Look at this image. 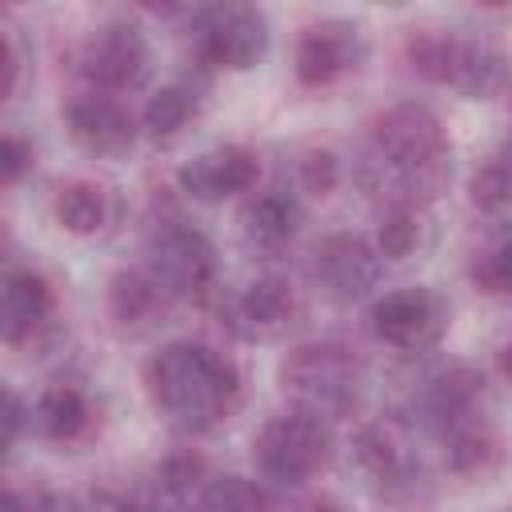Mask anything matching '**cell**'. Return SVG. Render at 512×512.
Returning <instances> with one entry per match:
<instances>
[{
	"label": "cell",
	"mask_w": 512,
	"mask_h": 512,
	"mask_svg": "<svg viewBox=\"0 0 512 512\" xmlns=\"http://www.w3.org/2000/svg\"><path fill=\"white\" fill-rule=\"evenodd\" d=\"M152 404L184 432H204L224 420L240 400V372L208 344L176 340L144 364Z\"/></svg>",
	"instance_id": "1"
},
{
	"label": "cell",
	"mask_w": 512,
	"mask_h": 512,
	"mask_svg": "<svg viewBox=\"0 0 512 512\" xmlns=\"http://www.w3.org/2000/svg\"><path fill=\"white\" fill-rule=\"evenodd\" d=\"M372 168L400 192V208L428 200L448 180V140L424 104L388 108L372 128Z\"/></svg>",
	"instance_id": "2"
},
{
	"label": "cell",
	"mask_w": 512,
	"mask_h": 512,
	"mask_svg": "<svg viewBox=\"0 0 512 512\" xmlns=\"http://www.w3.org/2000/svg\"><path fill=\"white\" fill-rule=\"evenodd\" d=\"M284 392L304 404V412H344L356 404L364 372L360 360L340 344H300L280 368Z\"/></svg>",
	"instance_id": "3"
},
{
	"label": "cell",
	"mask_w": 512,
	"mask_h": 512,
	"mask_svg": "<svg viewBox=\"0 0 512 512\" xmlns=\"http://www.w3.org/2000/svg\"><path fill=\"white\" fill-rule=\"evenodd\" d=\"M332 456V432L316 412H284L272 416L256 436V464L276 484H304Z\"/></svg>",
	"instance_id": "4"
},
{
	"label": "cell",
	"mask_w": 512,
	"mask_h": 512,
	"mask_svg": "<svg viewBox=\"0 0 512 512\" xmlns=\"http://www.w3.org/2000/svg\"><path fill=\"white\" fill-rule=\"evenodd\" d=\"M148 276L168 296H200L216 276V252L204 232L168 224L148 240Z\"/></svg>",
	"instance_id": "5"
},
{
	"label": "cell",
	"mask_w": 512,
	"mask_h": 512,
	"mask_svg": "<svg viewBox=\"0 0 512 512\" xmlns=\"http://www.w3.org/2000/svg\"><path fill=\"white\" fill-rule=\"evenodd\" d=\"M196 48L216 68H252L268 48V20L248 4H220L196 16Z\"/></svg>",
	"instance_id": "6"
},
{
	"label": "cell",
	"mask_w": 512,
	"mask_h": 512,
	"mask_svg": "<svg viewBox=\"0 0 512 512\" xmlns=\"http://www.w3.org/2000/svg\"><path fill=\"white\" fill-rule=\"evenodd\" d=\"M444 324H448V304L432 288H396L372 304V332L400 352L436 344Z\"/></svg>",
	"instance_id": "7"
},
{
	"label": "cell",
	"mask_w": 512,
	"mask_h": 512,
	"mask_svg": "<svg viewBox=\"0 0 512 512\" xmlns=\"http://www.w3.org/2000/svg\"><path fill=\"white\" fill-rule=\"evenodd\" d=\"M80 72L100 88V92H120L144 80L148 72V40L136 24L112 20L92 32L80 56Z\"/></svg>",
	"instance_id": "8"
},
{
	"label": "cell",
	"mask_w": 512,
	"mask_h": 512,
	"mask_svg": "<svg viewBox=\"0 0 512 512\" xmlns=\"http://www.w3.org/2000/svg\"><path fill=\"white\" fill-rule=\"evenodd\" d=\"M312 276L332 296L356 300V296H364L380 280V252L368 240L352 236V232L324 236L316 244V252H312Z\"/></svg>",
	"instance_id": "9"
},
{
	"label": "cell",
	"mask_w": 512,
	"mask_h": 512,
	"mask_svg": "<svg viewBox=\"0 0 512 512\" xmlns=\"http://www.w3.org/2000/svg\"><path fill=\"white\" fill-rule=\"evenodd\" d=\"M64 120H68V132L72 140L84 148V152H96V156H116L124 148H132L136 140V120L132 112L104 96V92H84V96H72L68 108H64Z\"/></svg>",
	"instance_id": "10"
},
{
	"label": "cell",
	"mask_w": 512,
	"mask_h": 512,
	"mask_svg": "<svg viewBox=\"0 0 512 512\" xmlns=\"http://www.w3.org/2000/svg\"><path fill=\"white\" fill-rule=\"evenodd\" d=\"M176 180L192 200L212 204V200L248 192L256 184V156L236 144H220V148H208L196 160H188Z\"/></svg>",
	"instance_id": "11"
},
{
	"label": "cell",
	"mask_w": 512,
	"mask_h": 512,
	"mask_svg": "<svg viewBox=\"0 0 512 512\" xmlns=\"http://www.w3.org/2000/svg\"><path fill=\"white\" fill-rule=\"evenodd\" d=\"M356 56H360L356 28H348V24H316L296 44V76L308 88H324L340 72H348L356 64Z\"/></svg>",
	"instance_id": "12"
},
{
	"label": "cell",
	"mask_w": 512,
	"mask_h": 512,
	"mask_svg": "<svg viewBox=\"0 0 512 512\" xmlns=\"http://www.w3.org/2000/svg\"><path fill=\"white\" fill-rule=\"evenodd\" d=\"M48 316H52V288H48V280L40 272H32V268L8 272L4 288H0V336L8 344H20Z\"/></svg>",
	"instance_id": "13"
},
{
	"label": "cell",
	"mask_w": 512,
	"mask_h": 512,
	"mask_svg": "<svg viewBox=\"0 0 512 512\" xmlns=\"http://www.w3.org/2000/svg\"><path fill=\"white\" fill-rule=\"evenodd\" d=\"M356 460H360L364 476L376 480L384 492L408 488L412 476H416L412 452H408L404 436H400L392 424H368V428L356 436Z\"/></svg>",
	"instance_id": "14"
},
{
	"label": "cell",
	"mask_w": 512,
	"mask_h": 512,
	"mask_svg": "<svg viewBox=\"0 0 512 512\" xmlns=\"http://www.w3.org/2000/svg\"><path fill=\"white\" fill-rule=\"evenodd\" d=\"M240 220H244V240H248L252 248H260V252H280V248L296 236V228H300V208H296V200H292L288 192L272 188V192L252 196Z\"/></svg>",
	"instance_id": "15"
},
{
	"label": "cell",
	"mask_w": 512,
	"mask_h": 512,
	"mask_svg": "<svg viewBox=\"0 0 512 512\" xmlns=\"http://www.w3.org/2000/svg\"><path fill=\"white\" fill-rule=\"evenodd\" d=\"M480 376L468 372V368H448L440 376L428 380V392H424V408L428 416L436 420V428H452L468 416H476V400H480Z\"/></svg>",
	"instance_id": "16"
},
{
	"label": "cell",
	"mask_w": 512,
	"mask_h": 512,
	"mask_svg": "<svg viewBox=\"0 0 512 512\" xmlns=\"http://www.w3.org/2000/svg\"><path fill=\"white\" fill-rule=\"evenodd\" d=\"M292 308H296V300H292V288L284 284V280H276V276H260L256 284H248L244 288V296L236 300V312H240V320H244V328L256 336H264V332H276V328H284L288 320H292Z\"/></svg>",
	"instance_id": "17"
},
{
	"label": "cell",
	"mask_w": 512,
	"mask_h": 512,
	"mask_svg": "<svg viewBox=\"0 0 512 512\" xmlns=\"http://www.w3.org/2000/svg\"><path fill=\"white\" fill-rule=\"evenodd\" d=\"M164 292L148 272H120L108 284V308L124 328H144L160 316Z\"/></svg>",
	"instance_id": "18"
},
{
	"label": "cell",
	"mask_w": 512,
	"mask_h": 512,
	"mask_svg": "<svg viewBox=\"0 0 512 512\" xmlns=\"http://www.w3.org/2000/svg\"><path fill=\"white\" fill-rule=\"evenodd\" d=\"M88 416H92L88 412V400L76 388H68V384L48 388L36 400V408H32V424L48 440H76L88 428Z\"/></svg>",
	"instance_id": "19"
},
{
	"label": "cell",
	"mask_w": 512,
	"mask_h": 512,
	"mask_svg": "<svg viewBox=\"0 0 512 512\" xmlns=\"http://www.w3.org/2000/svg\"><path fill=\"white\" fill-rule=\"evenodd\" d=\"M452 88H460L464 96H492L504 84V56L492 44H476V40H460L456 48V64H452Z\"/></svg>",
	"instance_id": "20"
},
{
	"label": "cell",
	"mask_w": 512,
	"mask_h": 512,
	"mask_svg": "<svg viewBox=\"0 0 512 512\" xmlns=\"http://www.w3.org/2000/svg\"><path fill=\"white\" fill-rule=\"evenodd\" d=\"M440 436H444V460L460 476L484 472L492 464V456H496V436H492V428L480 416H468V420L444 428Z\"/></svg>",
	"instance_id": "21"
},
{
	"label": "cell",
	"mask_w": 512,
	"mask_h": 512,
	"mask_svg": "<svg viewBox=\"0 0 512 512\" xmlns=\"http://www.w3.org/2000/svg\"><path fill=\"white\" fill-rule=\"evenodd\" d=\"M56 220H60V228H68L76 236L96 232L108 220V196H104V188L84 184V180L60 188V196H56Z\"/></svg>",
	"instance_id": "22"
},
{
	"label": "cell",
	"mask_w": 512,
	"mask_h": 512,
	"mask_svg": "<svg viewBox=\"0 0 512 512\" xmlns=\"http://www.w3.org/2000/svg\"><path fill=\"white\" fill-rule=\"evenodd\" d=\"M456 48H460L456 36H444V32H416V36L408 40V60H412V68H416L420 76L448 84V80H452V64H456Z\"/></svg>",
	"instance_id": "23"
},
{
	"label": "cell",
	"mask_w": 512,
	"mask_h": 512,
	"mask_svg": "<svg viewBox=\"0 0 512 512\" xmlns=\"http://www.w3.org/2000/svg\"><path fill=\"white\" fill-rule=\"evenodd\" d=\"M192 112H196V96H192L188 88H180V84H168V88H160V92L148 100V108H144V128H148L152 136H176V132L188 124Z\"/></svg>",
	"instance_id": "24"
},
{
	"label": "cell",
	"mask_w": 512,
	"mask_h": 512,
	"mask_svg": "<svg viewBox=\"0 0 512 512\" xmlns=\"http://www.w3.org/2000/svg\"><path fill=\"white\" fill-rule=\"evenodd\" d=\"M200 512H268V500L252 480L220 476L200 492Z\"/></svg>",
	"instance_id": "25"
},
{
	"label": "cell",
	"mask_w": 512,
	"mask_h": 512,
	"mask_svg": "<svg viewBox=\"0 0 512 512\" xmlns=\"http://www.w3.org/2000/svg\"><path fill=\"white\" fill-rule=\"evenodd\" d=\"M376 244H380V256H388V260H404V256H412V248L420 244V220H416V208H392L384 220H380V236H376Z\"/></svg>",
	"instance_id": "26"
},
{
	"label": "cell",
	"mask_w": 512,
	"mask_h": 512,
	"mask_svg": "<svg viewBox=\"0 0 512 512\" xmlns=\"http://www.w3.org/2000/svg\"><path fill=\"white\" fill-rule=\"evenodd\" d=\"M468 192H472V204L476 208H500V204H508L512 200V168L504 160H492V164L476 168Z\"/></svg>",
	"instance_id": "27"
},
{
	"label": "cell",
	"mask_w": 512,
	"mask_h": 512,
	"mask_svg": "<svg viewBox=\"0 0 512 512\" xmlns=\"http://www.w3.org/2000/svg\"><path fill=\"white\" fill-rule=\"evenodd\" d=\"M476 280H480L488 292H508V296H512V236L500 240V244L484 256V264L476 268Z\"/></svg>",
	"instance_id": "28"
},
{
	"label": "cell",
	"mask_w": 512,
	"mask_h": 512,
	"mask_svg": "<svg viewBox=\"0 0 512 512\" xmlns=\"http://www.w3.org/2000/svg\"><path fill=\"white\" fill-rule=\"evenodd\" d=\"M300 180H304L308 192H316V196L332 192V184H336V156H332V152H308V156L300 160Z\"/></svg>",
	"instance_id": "29"
},
{
	"label": "cell",
	"mask_w": 512,
	"mask_h": 512,
	"mask_svg": "<svg viewBox=\"0 0 512 512\" xmlns=\"http://www.w3.org/2000/svg\"><path fill=\"white\" fill-rule=\"evenodd\" d=\"M28 160H32V148L20 140V136H4L0 140V176H4V184H16L20 180V172L28 168Z\"/></svg>",
	"instance_id": "30"
},
{
	"label": "cell",
	"mask_w": 512,
	"mask_h": 512,
	"mask_svg": "<svg viewBox=\"0 0 512 512\" xmlns=\"http://www.w3.org/2000/svg\"><path fill=\"white\" fill-rule=\"evenodd\" d=\"M20 424H24V400H20V396L8 388V392H4V444H8V448L16 444Z\"/></svg>",
	"instance_id": "31"
},
{
	"label": "cell",
	"mask_w": 512,
	"mask_h": 512,
	"mask_svg": "<svg viewBox=\"0 0 512 512\" xmlns=\"http://www.w3.org/2000/svg\"><path fill=\"white\" fill-rule=\"evenodd\" d=\"M16 68H20L16 44H12V36H4V92H8V96L16 92Z\"/></svg>",
	"instance_id": "32"
},
{
	"label": "cell",
	"mask_w": 512,
	"mask_h": 512,
	"mask_svg": "<svg viewBox=\"0 0 512 512\" xmlns=\"http://www.w3.org/2000/svg\"><path fill=\"white\" fill-rule=\"evenodd\" d=\"M28 512H68V504H64L60 496H36V500L28 504Z\"/></svg>",
	"instance_id": "33"
},
{
	"label": "cell",
	"mask_w": 512,
	"mask_h": 512,
	"mask_svg": "<svg viewBox=\"0 0 512 512\" xmlns=\"http://www.w3.org/2000/svg\"><path fill=\"white\" fill-rule=\"evenodd\" d=\"M4 512H28V504L8 488V492H4Z\"/></svg>",
	"instance_id": "34"
},
{
	"label": "cell",
	"mask_w": 512,
	"mask_h": 512,
	"mask_svg": "<svg viewBox=\"0 0 512 512\" xmlns=\"http://www.w3.org/2000/svg\"><path fill=\"white\" fill-rule=\"evenodd\" d=\"M500 372H504V376L512 380V340H508V344L500 348Z\"/></svg>",
	"instance_id": "35"
},
{
	"label": "cell",
	"mask_w": 512,
	"mask_h": 512,
	"mask_svg": "<svg viewBox=\"0 0 512 512\" xmlns=\"http://www.w3.org/2000/svg\"><path fill=\"white\" fill-rule=\"evenodd\" d=\"M312 512H340V508H336V504H316Z\"/></svg>",
	"instance_id": "36"
}]
</instances>
